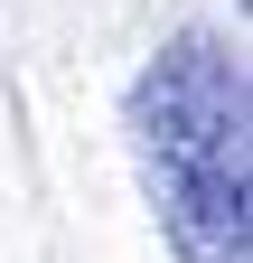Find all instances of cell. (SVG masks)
Wrapping results in <instances>:
<instances>
[{
	"instance_id": "6da1fadb",
	"label": "cell",
	"mask_w": 253,
	"mask_h": 263,
	"mask_svg": "<svg viewBox=\"0 0 253 263\" xmlns=\"http://www.w3.org/2000/svg\"><path fill=\"white\" fill-rule=\"evenodd\" d=\"M253 94L225 28H178L132 76V160L178 263H253Z\"/></svg>"
}]
</instances>
